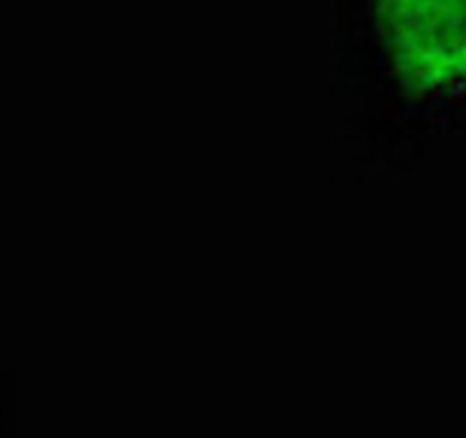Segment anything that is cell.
I'll return each mask as SVG.
<instances>
[{
	"label": "cell",
	"instance_id": "obj_1",
	"mask_svg": "<svg viewBox=\"0 0 466 438\" xmlns=\"http://www.w3.org/2000/svg\"><path fill=\"white\" fill-rule=\"evenodd\" d=\"M387 68L414 100L466 91V0H371Z\"/></svg>",
	"mask_w": 466,
	"mask_h": 438
}]
</instances>
